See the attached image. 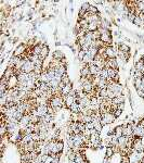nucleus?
Instances as JSON below:
<instances>
[{"instance_id":"1","label":"nucleus","mask_w":144,"mask_h":163,"mask_svg":"<svg viewBox=\"0 0 144 163\" xmlns=\"http://www.w3.org/2000/svg\"><path fill=\"white\" fill-rule=\"evenodd\" d=\"M49 104L54 109V111H59L60 109L63 107V104H64V99H63V96L61 95H55V96H53L51 99H50V101H49Z\"/></svg>"},{"instance_id":"2","label":"nucleus","mask_w":144,"mask_h":163,"mask_svg":"<svg viewBox=\"0 0 144 163\" xmlns=\"http://www.w3.org/2000/svg\"><path fill=\"white\" fill-rule=\"evenodd\" d=\"M115 119H116V117H115V115L112 112H106V113L101 114V120H100V122H101L102 126H105L107 124L113 123L115 121Z\"/></svg>"},{"instance_id":"3","label":"nucleus","mask_w":144,"mask_h":163,"mask_svg":"<svg viewBox=\"0 0 144 163\" xmlns=\"http://www.w3.org/2000/svg\"><path fill=\"white\" fill-rule=\"evenodd\" d=\"M132 150L137 151V152H144V145L142 143V139H141V138H136V139H133Z\"/></svg>"},{"instance_id":"4","label":"nucleus","mask_w":144,"mask_h":163,"mask_svg":"<svg viewBox=\"0 0 144 163\" xmlns=\"http://www.w3.org/2000/svg\"><path fill=\"white\" fill-rule=\"evenodd\" d=\"M21 71L22 72H24V73H27V74H29V73H32V72H34L35 71V64L32 62V61H26V63L23 65V68L21 69Z\"/></svg>"},{"instance_id":"5","label":"nucleus","mask_w":144,"mask_h":163,"mask_svg":"<svg viewBox=\"0 0 144 163\" xmlns=\"http://www.w3.org/2000/svg\"><path fill=\"white\" fill-rule=\"evenodd\" d=\"M36 110L38 112L39 117H43L48 114V106L47 104H38L36 107Z\"/></svg>"},{"instance_id":"6","label":"nucleus","mask_w":144,"mask_h":163,"mask_svg":"<svg viewBox=\"0 0 144 163\" xmlns=\"http://www.w3.org/2000/svg\"><path fill=\"white\" fill-rule=\"evenodd\" d=\"M63 99H64V103H65V106H66L68 109H69L71 106H73V104L75 103V101H76V97L71 96V95L64 96V97H63Z\"/></svg>"},{"instance_id":"7","label":"nucleus","mask_w":144,"mask_h":163,"mask_svg":"<svg viewBox=\"0 0 144 163\" xmlns=\"http://www.w3.org/2000/svg\"><path fill=\"white\" fill-rule=\"evenodd\" d=\"M25 51H26V45L25 44H20L19 46L15 48V50H14V56L22 57Z\"/></svg>"},{"instance_id":"8","label":"nucleus","mask_w":144,"mask_h":163,"mask_svg":"<svg viewBox=\"0 0 144 163\" xmlns=\"http://www.w3.org/2000/svg\"><path fill=\"white\" fill-rule=\"evenodd\" d=\"M132 136H134V137H137V138H140V137H143V136H144V128L142 127L140 124H138L136 127H134Z\"/></svg>"},{"instance_id":"9","label":"nucleus","mask_w":144,"mask_h":163,"mask_svg":"<svg viewBox=\"0 0 144 163\" xmlns=\"http://www.w3.org/2000/svg\"><path fill=\"white\" fill-rule=\"evenodd\" d=\"M105 54H106L107 59H115L116 51L114 50V48L112 46H106L105 47Z\"/></svg>"},{"instance_id":"10","label":"nucleus","mask_w":144,"mask_h":163,"mask_svg":"<svg viewBox=\"0 0 144 163\" xmlns=\"http://www.w3.org/2000/svg\"><path fill=\"white\" fill-rule=\"evenodd\" d=\"M88 66H89V71H90V74H91L92 76H95L97 73H99V72H100L101 70L100 69H99L95 64H94V63H93V61L91 62V63H89V64H88Z\"/></svg>"},{"instance_id":"11","label":"nucleus","mask_w":144,"mask_h":163,"mask_svg":"<svg viewBox=\"0 0 144 163\" xmlns=\"http://www.w3.org/2000/svg\"><path fill=\"white\" fill-rule=\"evenodd\" d=\"M128 140H129V137H127V136H121V137L118 138V143H119V148L122 150L125 149L126 147H127V143H128Z\"/></svg>"},{"instance_id":"12","label":"nucleus","mask_w":144,"mask_h":163,"mask_svg":"<svg viewBox=\"0 0 144 163\" xmlns=\"http://www.w3.org/2000/svg\"><path fill=\"white\" fill-rule=\"evenodd\" d=\"M100 40H101L103 44L111 45V42H112V35H111V33H107V34H103V35H101Z\"/></svg>"},{"instance_id":"13","label":"nucleus","mask_w":144,"mask_h":163,"mask_svg":"<svg viewBox=\"0 0 144 163\" xmlns=\"http://www.w3.org/2000/svg\"><path fill=\"white\" fill-rule=\"evenodd\" d=\"M71 90H73V86H71V83H70V84H67V85H65L64 88L61 90V95H62L63 97H64V96H67V95H69V94L71 93Z\"/></svg>"},{"instance_id":"14","label":"nucleus","mask_w":144,"mask_h":163,"mask_svg":"<svg viewBox=\"0 0 144 163\" xmlns=\"http://www.w3.org/2000/svg\"><path fill=\"white\" fill-rule=\"evenodd\" d=\"M48 54H49V48L47 47V45H43L42 46V50H41V53H40V56L39 58L41 60H44L47 57H48Z\"/></svg>"},{"instance_id":"15","label":"nucleus","mask_w":144,"mask_h":163,"mask_svg":"<svg viewBox=\"0 0 144 163\" xmlns=\"http://www.w3.org/2000/svg\"><path fill=\"white\" fill-rule=\"evenodd\" d=\"M42 46L43 45H36V46H34L33 49H32V53L36 54V56H40L41 50H42Z\"/></svg>"},{"instance_id":"16","label":"nucleus","mask_w":144,"mask_h":163,"mask_svg":"<svg viewBox=\"0 0 144 163\" xmlns=\"http://www.w3.org/2000/svg\"><path fill=\"white\" fill-rule=\"evenodd\" d=\"M69 110L71 113H76V114H79V113H81V110H80V107L78 104V102H75L73 106H71L69 108Z\"/></svg>"},{"instance_id":"17","label":"nucleus","mask_w":144,"mask_h":163,"mask_svg":"<svg viewBox=\"0 0 144 163\" xmlns=\"http://www.w3.org/2000/svg\"><path fill=\"white\" fill-rule=\"evenodd\" d=\"M96 75H97L99 77H100L101 79H105V80L109 79V73H107V70H106V69L101 70Z\"/></svg>"},{"instance_id":"18","label":"nucleus","mask_w":144,"mask_h":163,"mask_svg":"<svg viewBox=\"0 0 144 163\" xmlns=\"http://www.w3.org/2000/svg\"><path fill=\"white\" fill-rule=\"evenodd\" d=\"M107 86H109V81L105 80V79H101L96 85L97 89H100V90L101 89H107Z\"/></svg>"},{"instance_id":"19","label":"nucleus","mask_w":144,"mask_h":163,"mask_svg":"<svg viewBox=\"0 0 144 163\" xmlns=\"http://www.w3.org/2000/svg\"><path fill=\"white\" fill-rule=\"evenodd\" d=\"M80 75H81V77H88L90 74V71H89V66L88 65H85L81 70H80Z\"/></svg>"},{"instance_id":"20","label":"nucleus","mask_w":144,"mask_h":163,"mask_svg":"<svg viewBox=\"0 0 144 163\" xmlns=\"http://www.w3.org/2000/svg\"><path fill=\"white\" fill-rule=\"evenodd\" d=\"M53 59H55V60H63L64 59V54H63V52L62 51H59V50H56V51H54L53 52Z\"/></svg>"},{"instance_id":"21","label":"nucleus","mask_w":144,"mask_h":163,"mask_svg":"<svg viewBox=\"0 0 144 163\" xmlns=\"http://www.w3.org/2000/svg\"><path fill=\"white\" fill-rule=\"evenodd\" d=\"M118 50H120V51H122V52H126V53H129V52H130L129 46H127L126 44H119V45H118Z\"/></svg>"},{"instance_id":"22","label":"nucleus","mask_w":144,"mask_h":163,"mask_svg":"<svg viewBox=\"0 0 144 163\" xmlns=\"http://www.w3.org/2000/svg\"><path fill=\"white\" fill-rule=\"evenodd\" d=\"M124 101H125V98L122 96L120 97H115L113 99V103L114 104H117V106H120V104H124Z\"/></svg>"},{"instance_id":"23","label":"nucleus","mask_w":144,"mask_h":163,"mask_svg":"<svg viewBox=\"0 0 144 163\" xmlns=\"http://www.w3.org/2000/svg\"><path fill=\"white\" fill-rule=\"evenodd\" d=\"M122 130H124L122 126H117V127L115 128V131H114V135L116 136L117 138H119V137H121V136H122Z\"/></svg>"},{"instance_id":"24","label":"nucleus","mask_w":144,"mask_h":163,"mask_svg":"<svg viewBox=\"0 0 144 163\" xmlns=\"http://www.w3.org/2000/svg\"><path fill=\"white\" fill-rule=\"evenodd\" d=\"M114 151H115V147H112V146L107 147V148H106V158H107V159L112 158L113 155H114Z\"/></svg>"},{"instance_id":"25","label":"nucleus","mask_w":144,"mask_h":163,"mask_svg":"<svg viewBox=\"0 0 144 163\" xmlns=\"http://www.w3.org/2000/svg\"><path fill=\"white\" fill-rule=\"evenodd\" d=\"M75 162H76V163H86L85 158H84V155H81V153L77 152L76 158H75Z\"/></svg>"},{"instance_id":"26","label":"nucleus","mask_w":144,"mask_h":163,"mask_svg":"<svg viewBox=\"0 0 144 163\" xmlns=\"http://www.w3.org/2000/svg\"><path fill=\"white\" fill-rule=\"evenodd\" d=\"M111 143H112V147H119V143H118V138L116 137L114 135L112 139H111Z\"/></svg>"},{"instance_id":"27","label":"nucleus","mask_w":144,"mask_h":163,"mask_svg":"<svg viewBox=\"0 0 144 163\" xmlns=\"http://www.w3.org/2000/svg\"><path fill=\"white\" fill-rule=\"evenodd\" d=\"M133 23L136 24V25H138V26H142V25L144 24V21H143V20L141 19L140 16H136V19H134Z\"/></svg>"},{"instance_id":"28","label":"nucleus","mask_w":144,"mask_h":163,"mask_svg":"<svg viewBox=\"0 0 144 163\" xmlns=\"http://www.w3.org/2000/svg\"><path fill=\"white\" fill-rule=\"evenodd\" d=\"M88 12H89V14H90V15H94V14H97V9H96L95 7H93V6H90V8H89Z\"/></svg>"},{"instance_id":"29","label":"nucleus","mask_w":144,"mask_h":163,"mask_svg":"<svg viewBox=\"0 0 144 163\" xmlns=\"http://www.w3.org/2000/svg\"><path fill=\"white\" fill-rule=\"evenodd\" d=\"M143 66H144V62L142 60L139 62H136V71H142Z\"/></svg>"},{"instance_id":"30","label":"nucleus","mask_w":144,"mask_h":163,"mask_svg":"<svg viewBox=\"0 0 144 163\" xmlns=\"http://www.w3.org/2000/svg\"><path fill=\"white\" fill-rule=\"evenodd\" d=\"M78 128H79V131L81 132V134L86 131V123H84V122H78Z\"/></svg>"},{"instance_id":"31","label":"nucleus","mask_w":144,"mask_h":163,"mask_svg":"<svg viewBox=\"0 0 144 163\" xmlns=\"http://www.w3.org/2000/svg\"><path fill=\"white\" fill-rule=\"evenodd\" d=\"M62 83H64L65 85L70 84V80H69V77H68V75H67V74H64V75L62 76Z\"/></svg>"},{"instance_id":"32","label":"nucleus","mask_w":144,"mask_h":163,"mask_svg":"<svg viewBox=\"0 0 144 163\" xmlns=\"http://www.w3.org/2000/svg\"><path fill=\"white\" fill-rule=\"evenodd\" d=\"M134 86H136L137 90H140L142 86V79H134Z\"/></svg>"},{"instance_id":"33","label":"nucleus","mask_w":144,"mask_h":163,"mask_svg":"<svg viewBox=\"0 0 144 163\" xmlns=\"http://www.w3.org/2000/svg\"><path fill=\"white\" fill-rule=\"evenodd\" d=\"M143 78V73L141 71H136L134 73V79H142Z\"/></svg>"},{"instance_id":"34","label":"nucleus","mask_w":144,"mask_h":163,"mask_svg":"<svg viewBox=\"0 0 144 163\" xmlns=\"http://www.w3.org/2000/svg\"><path fill=\"white\" fill-rule=\"evenodd\" d=\"M99 96L102 98H106L107 97V89H101L99 90Z\"/></svg>"},{"instance_id":"35","label":"nucleus","mask_w":144,"mask_h":163,"mask_svg":"<svg viewBox=\"0 0 144 163\" xmlns=\"http://www.w3.org/2000/svg\"><path fill=\"white\" fill-rule=\"evenodd\" d=\"M85 56H86V52H85V51L80 50V51L78 52V59H79V60H84Z\"/></svg>"},{"instance_id":"36","label":"nucleus","mask_w":144,"mask_h":163,"mask_svg":"<svg viewBox=\"0 0 144 163\" xmlns=\"http://www.w3.org/2000/svg\"><path fill=\"white\" fill-rule=\"evenodd\" d=\"M86 128H87V130H93V128H94V124H93V122L87 123V124H86Z\"/></svg>"},{"instance_id":"37","label":"nucleus","mask_w":144,"mask_h":163,"mask_svg":"<svg viewBox=\"0 0 144 163\" xmlns=\"http://www.w3.org/2000/svg\"><path fill=\"white\" fill-rule=\"evenodd\" d=\"M113 114L115 115V117H118L121 114V110H119V109H118V110H116L115 112H113Z\"/></svg>"},{"instance_id":"38","label":"nucleus","mask_w":144,"mask_h":163,"mask_svg":"<svg viewBox=\"0 0 144 163\" xmlns=\"http://www.w3.org/2000/svg\"><path fill=\"white\" fill-rule=\"evenodd\" d=\"M81 8H83V9H85L86 11H88V10H89V8H90V4H89L88 2H87V3L85 2V3L83 4V7H81Z\"/></svg>"},{"instance_id":"39","label":"nucleus","mask_w":144,"mask_h":163,"mask_svg":"<svg viewBox=\"0 0 144 163\" xmlns=\"http://www.w3.org/2000/svg\"><path fill=\"white\" fill-rule=\"evenodd\" d=\"M138 94H139V96H141V97L144 96V92H143V90H138Z\"/></svg>"},{"instance_id":"40","label":"nucleus","mask_w":144,"mask_h":163,"mask_svg":"<svg viewBox=\"0 0 144 163\" xmlns=\"http://www.w3.org/2000/svg\"><path fill=\"white\" fill-rule=\"evenodd\" d=\"M141 139H142V143L144 145V136H143V138H141Z\"/></svg>"},{"instance_id":"41","label":"nucleus","mask_w":144,"mask_h":163,"mask_svg":"<svg viewBox=\"0 0 144 163\" xmlns=\"http://www.w3.org/2000/svg\"><path fill=\"white\" fill-rule=\"evenodd\" d=\"M68 163H76V162H75V161H69Z\"/></svg>"},{"instance_id":"42","label":"nucleus","mask_w":144,"mask_h":163,"mask_svg":"<svg viewBox=\"0 0 144 163\" xmlns=\"http://www.w3.org/2000/svg\"><path fill=\"white\" fill-rule=\"evenodd\" d=\"M142 61L144 62V54H143V56H142Z\"/></svg>"},{"instance_id":"43","label":"nucleus","mask_w":144,"mask_h":163,"mask_svg":"<svg viewBox=\"0 0 144 163\" xmlns=\"http://www.w3.org/2000/svg\"><path fill=\"white\" fill-rule=\"evenodd\" d=\"M40 163H44V162H40Z\"/></svg>"},{"instance_id":"44","label":"nucleus","mask_w":144,"mask_h":163,"mask_svg":"<svg viewBox=\"0 0 144 163\" xmlns=\"http://www.w3.org/2000/svg\"><path fill=\"white\" fill-rule=\"evenodd\" d=\"M143 98H144V96H143Z\"/></svg>"}]
</instances>
